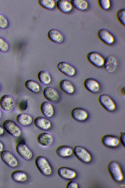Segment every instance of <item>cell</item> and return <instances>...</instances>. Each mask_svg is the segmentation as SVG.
Instances as JSON below:
<instances>
[{
    "label": "cell",
    "mask_w": 125,
    "mask_h": 188,
    "mask_svg": "<svg viewBox=\"0 0 125 188\" xmlns=\"http://www.w3.org/2000/svg\"><path fill=\"white\" fill-rule=\"evenodd\" d=\"M117 65V60L115 57L113 55H109L105 58L103 67L106 72L111 73L115 71Z\"/></svg>",
    "instance_id": "14"
},
{
    "label": "cell",
    "mask_w": 125,
    "mask_h": 188,
    "mask_svg": "<svg viewBox=\"0 0 125 188\" xmlns=\"http://www.w3.org/2000/svg\"><path fill=\"white\" fill-rule=\"evenodd\" d=\"M56 152L59 156L65 157L71 156L73 153V150L69 146L62 145L56 148Z\"/></svg>",
    "instance_id": "24"
},
{
    "label": "cell",
    "mask_w": 125,
    "mask_h": 188,
    "mask_svg": "<svg viewBox=\"0 0 125 188\" xmlns=\"http://www.w3.org/2000/svg\"><path fill=\"white\" fill-rule=\"evenodd\" d=\"M43 94L45 98L51 103L57 102L59 98V95L58 92L50 87H47L44 88L43 91Z\"/></svg>",
    "instance_id": "15"
},
{
    "label": "cell",
    "mask_w": 125,
    "mask_h": 188,
    "mask_svg": "<svg viewBox=\"0 0 125 188\" xmlns=\"http://www.w3.org/2000/svg\"><path fill=\"white\" fill-rule=\"evenodd\" d=\"M97 35L99 40L106 45H111L115 42L114 36L106 29H102L99 30L97 31Z\"/></svg>",
    "instance_id": "6"
},
{
    "label": "cell",
    "mask_w": 125,
    "mask_h": 188,
    "mask_svg": "<svg viewBox=\"0 0 125 188\" xmlns=\"http://www.w3.org/2000/svg\"><path fill=\"white\" fill-rule=\"evenodd\" d=\"M3 126L6 131L13 137H18L21 134V131L19 127L10 120L5 121L3 123Z\"/></svg>",
    "instance_id": "7"
},
{
    "label": "cell",
    "mask_w": 125,
    "mask_h": 188,
    "mask_svg": "<svg viewBox=\"0 0 125 188\" xmlns=\"http://www.w3.org/2000/svg\"><path fill=\"white\" fill-rule=\"evenodd\" d=\"M71 115L74 120L80 122L86 121L89 117V113L85 109L81 107H76L72 110Z\"/></svg>",
    "instance_id": "10"
},
{
    "label": "cell",
    "mask_w": 125,
    "mask_h": 188,
    "mask_svg": "<svg viewBox=\"0 0 125 188\" xmlns=\"http://www.w3.org/2000/svg\"><path fill=\"white\" fill-rule=\"evenodd\" d=\"M11 178L14 181L18 182H22L27 178L26 174L21 170H15L13 171L11 174Z\"/></svg>",
    "instance_id": "27"
},
{
    "label": "cell",
    "mask_w": 125,
    "mask_h": 188,
    "mask_svg": "<svg viewBox=\"0 0 125 188\" xmlns=\"http://www.w3.org/2000/svg\"><path fill=\"white\" fill-rule=\"evenodd\" d=\"M57 173L60 177L67 180L73 179L76 177L77 175L76 173L74 170L65 166L58 168Z\"/></svg>",
    "instance_id": "17"
},
{
    "label": "cell",
    "mask_w": 125,
    "mask_h": 188,
    "mask_svg": "<svg viewBox=\"0 0 125 188\" xmlns=\"http://www.w3.org/2000/svg\"><path fill=\"white\" fill-rule=\"evenodd\" d=\"M88 62L94 67L98 68L103 67L105 58L99 53L95 51L90 52L86 55Z\"/></svg>",
    "instance_id": "4"
},
{
    "label": "cell",
    "mask_w": 125,
    "mask_h": 188,
    "mask_svg": "<svg viewBox=\"0 0 125 188\" xmlns=\"http://www.w3.org/2000/svg\"><path fill=\"white\" fill-rule=\"evenodd\" d=\"M73 153L77 159L83 163H88L92 160V156L90 153L81 146H75L73 150Z\"/></svg>",
    "instance_id": "5"
},
{
    "label": "cell",
    "mask_w": 125,
    "mask_h": 188,
    "mask_svg": "<svg viewBox=\"0 0 125 188\" xmlns=\"http://www.w3.org/2000/svg\"><path fill=\"white\" fill-rule=\"evenodd\" d=\"M16 149L19 155L24 159L29 160L32 157V151L26 145L23 143H19L16 147Z\"/></svg>",
    "instance_id": "13"
},
{
    "label": "cell",
    "mask_w": 125,
    "mask_h": 188,
    "mask_svg": "<svg viewBox=\"0 0 125 188\" xmlns=\"http://www.w3.org/2000/svg\"><path fill=\"white\" fill-rule=\"evenodd\" d=\"M2 115V113L1 111L0 110V119L1 118Z\"/></svg>",
    "instance_id": "39"
},
{
    "label": "cell",
    "mask_w": 125,
    "mask_h": 188,
    "mask_svg": "<svg viewBox=\"0 0 125 188\" xmlns=\"http://www.w3.org/2000/svg\"><path fill=\"white\" fill-rule=\"evenodd\" d=\"M107 169L113 179L117 182L122 181L124 179V175L121 168L116 162L112 160L107 164Z\"/></svg>",
    "instance_id": "1"
},
{
    "label": "cell",
    "mask_w": 125,
    "mask_h": 188,
    "mask_svg": "<svg viewBox=\"0 0 125 188\" xmlns=\"http://www.w3.org/2000/svg\"><path fill=\"white\" fill-rule=\"evenodd\" d=\"M101 141L104 145L110 148L116 147L119 145L120 143L119 138L117 137L109 134L103 136Z\"/></svg>",
    "instance_id": "12"
},
{
    "label": "cell",
    "mask_w": 125,
    "mask_h": 188,
    "mask_svg": "<svg viewBox=\"0 0 125 188\" xmlns=\"http://www.w3.org/2000/svg\"><path fill=\"white\" fill-rule=\"evenodd\" d=\"M56 5L60 12L65 13L70 12L73 8L71 1L67 0H58L56 2Z\"/></svg>",
    "instance_id": "21"
},
{
    "label": "cell",
    "mask_w": 125,
    "mask_h": 188,
    "mask_svg": "<svg viewBox=\"0 0 125 188\" xmlns=\"http://www.w3.org/2000/svg\"><path fill=\"white\" fill-rule=\"evenodd\" d=\"M8 43L3 38L0 36V52H5L9 48Z\"/></svg>",
    "instance_id": "34"
},
{
    "label": "cell",
    "mask_w": 125,
    "mask_h": 188,
    "mask_svg": "<svg viewBox=\"0 0 125 188\" xmlns=\"http://www.w3.org/2000/svg\"><path fill=\"white\" fill-rule=\"evenodd\" d=\"M0 104L2 109L6 112H10L14 109L15 103L13 98L8 95L3 96L1 98Z\"/></svg>",
    "instance_id": "16"
},
{
    "label": "cell",
    "mask_w": 125,
    "mask_h": 188,
    "mask_svg": "<svg viewBox=\"0 0 125 188\" xmlns=\"http://www.w3.org/2000/svg\"><path fill=\"white\" fill-rule=\"evenodd\" d=\"M97 2L100 8L104 11L108 10L111 6V2L110 0H98Z\"/></svg>",
    "instance_id": "32"
},
{
    "label": "cell",
    "mask_w": 125,
    "mask_h": 188,
    "mask_svg": "<svg viewBox=\"0 0 125 188\" xmlns=\"http://www.w3.org/2000/svg\"><path fill=\"white\" fill-rule=\"evenodd\" d=\"M38 143L42 146L47 147L50 146L53 140V137L50 133L44 132L41 133L37 138Z\"/></svg>",
    "instance_id": "18"
},
{
    "label": "cell",
    "mask_w": 125,
    "mask_h": 188,
    "mask_svg": "<svg viewBox=\"0 0 125 188\" xmlns=\"http://www.w3.org/2000/svg\"><path fill=\"white\" fill-rule=\"evenodd\" d=\"M3 145L2 142L0 141V153L2 152L3 148Z\"/></svg>",
    "instance_id": "38"
},
{
    "label": "cell",
    "mask_w": 125,
    "mask_h": 188,
    "mask_svg": "<svg viewBox=\"0 0 125 188\" xmlns=\"http://www.w3.org/2000/svg\"><path fill=\"white\" fill-rule=\"evenodd\" d=\"M40 109L42 114L47 118L51 117L54 113V109L52 105L48 102H44L42 103Z\"/></svg>",
    "instance_id": "23"
},
{
    "label": "cell",
    "mask_w": 125,
    "mask_h": 188,
    "mask_svg": "<svg viewBox=\"0 0 125 188\" xmlns=\"http://www.w3.org/2000/svg\"><path fill=\"white\" fill-rule=\"evenodd\" d=\"M98 100L100 104L105 110L110 112L114 111L116 106L113 99L109 95L103 94L99 95Z\"/></svg>",
    "instance_id": "3"
},
{
    "label": "cell",
    "mask_w": 125,
    "mask_h": 188,
    "mask_svg": "<svg viewBox=\"0 0 125 188\" xmlns=\"http://www.w3.org/2000/svg\"><path fill=\"white\" fill-rule=\"evenodd\" d=\"M16 120L20 125L23 126L30 125L32 121V117L29 114L24 113L19 114L16 118Z\"/></svg>",
    "instance_id": "25"
},
{
    "label": "cell",
    "mask_w": 125,
    "mask_h": 188,
    "mask_svg": "<svg viewBox=\"0 0 125 188\" xmlns=\"http://www.w3.org/2000/svg\"><path fill=\"white\" fill-rule=\"evenodd\" d=\"M0 157L2 161L7 165L12 167H16L18 164L17 159L10 152L4 150L0 154Z\"/></svg>",
    "instance_id": "11"
},
{
    "label": "cell",
    "mask_w": 125,
    "mask_h": 188,
    "mask_svg": "<svg viewBox=\"0 0 125 188\" xmlns=\"http://www.w3.org/2000/svg\"><path fill=\"white\" fill-rule=\"evenodd\" d=\"M47 36L50 40L57 44L61 43L64 39L62 34L58 30L55 29L50 30L48 32Z\"/></svg>",
    "instance_id": "19"
},
{
    "label": "cell",
    "mask_w": 125,
    "mask_h": 188,
    "mask_svg": "<svg viewBox=\"0 0 125 188\" xmlns=\"http://www.w3.org/2000/svg\"><path fill=\"white\" fill-rule=\"evenodd\" d=\"M116 17L119 22L122 25H125V9H120L116 13Z\"/></svg>",
    "instance_id": "31"
},
{
    "label": "cell",
    "mask_w": 125,
    "mask_h": 188,
    "mask_svg": "<svg viewBox=\"0 0 125 188\" xmlns=\"http://www.w3.org/2000/svg\"><path fill=\"white\" fill-rule=\"evenodd\" d=\"M36 165L39 171L45 176H49L52 173V168L47 159L42 156H37L35 160Z\"/></svg>",
    "instance_id": "2"
},
{
    "label": "cell",
    "mask_w": 125,
    "mask_h": 188,
    "mask_svg": "<svg viewBox=\"0 0 125 188\" xmlns=\"http://www.w3.org/2000/svg\"><path fill=\"white\" fill-rule=\"evenodd\" d=\"M0 88H1V86H0Z\"/></svg>",
    "instance_id": "40"
},
{
    "label": "cell",
    "mask_w": 125,
    "mask_h": 188,
    "mask_svg": "<svg viewBox=\"0 0 125 188\" xmlns=\"http://www.w3.org/2000/svg\"><path fill=\"white\" fill-rule=\"evenodd\" d=\"M83 85L87 90L93 93H97L100 88V85L99 82L91 78H87L85 79L83 82Z\"/></svg>",
    "instance_id": "9"
},
{
    "label": "cell",
    "mask_w": 125,
    "mask_h": 188,
    "mask_svg": "<svg viewBox=\"0 0 125 188\" xmlns=\"http://www.w3.org/2000/svg\"><path fill=\"white\" fill-rule=\"evenodd\" d=\"M71 2L73 6L76 10L81 11L86 10L88 8L89 4L85 0H72Z\"/></svg>",
    "instance_id": "26"
},
{
    "label": "cell",
    "mask_w": 125,
    "mask_h": 188,
    "mask_svg": "<svg viewBox=\"0 0 125 188\" xmlns=\"http://www.w3.org/2000/svg\"><path fill=\"white\" fill-rule=\"evenodd\" d=\"M25 85L27 89L34 93H37L40 90V86L39 83L33 80H27L25 82Z\"/></svg>",
    "instance_id": "29"
},
{
    "label": "cell",
    "mask_w": 125,
    "mask_h": 188,
    "mask_svg": "<svg viewBox=\"0 0 125 188\" xmlns=\"http://www.w3.org/2000/svg\"><path fill=\"white\" fill-rule=\"evenodd\" d=\"M38 3L43 8L49 10H51L55 8V2L53 0H39Z\"/></svg>",
    "instance_id": "30"
},
{
    "label": "cell",
    "mask_w": 125,
    "mask_h": 188,
    "mask_svg": "<svg viewBox=\"0 0 125 188\" xmlns=\"http://www.w3.org/2000/svg\"><path fill=\"white\" fill-rule=\"evenodd\" d=\"M66 188H79V185L75 181L71 180L67 183Z\"/></svg>",
    "instance_id": "35"
},
{
    "label": "cell",
    "mask_w": 125,
    "mask_h": 188,
    "mask_svg": "<svg viewBox=\"0 0 125 188\" xmlns=\"http://www.w3.org/2000/svg\"><path fill=\"white\" fill-rule=\"evenodd\" d=\"M4 130L3 128L0 126V136H2L4 134Z\"/></svg>",
    "instance_id": "37"
},
{
    "label": "cell",
    "mask_w": 125,
    "mask_h": 188,
    "mask_svg": "<svg viewBox=\"0 0 125 188\" xmlns=\"http://www.w3.org/2000/svg\"><path fill=\"white\" fill-rule=\"evenodd\" d=\"M58 70L63 74L69 77H72L76 74V70L73 65L65 61H62L57 66Z\"/></svg>",
    "instance_id": "8"
},
{
    "label": "cell",
    "mask_w": 125,
    "mask_h": 188,
    "mask_svg": "<svg viewBox=\"0 0 125 188\" xmlns=\"http://www.w3.org/2000/svg\"><path fill=\"white\" fill-rule=\"evenodd\" d=\"M8 25L7 19L4 15L0 13V29H6L8 27Z\"/></svg>",
    "instance_id": "33"
},
{
    "label": "cell",
    "mask_w": 125,
    "mask_h": 188,
    "mask_svg": "<svg viewBox=\"0 0 125 188\" xmlns=\"http://www.w3.org/2000/svg\"><path fill=\"white\" fill-rule=\"evenodd\" d=\"M125 132H121L120 133L119 137L120 142H121L123 146L125 148Z\"/></svg>",
    "instance_id": "36"
},
{
    "label": "cell",
    "mask_w": 125,
    "mask_h": 188,
    "mask_svg": "<svg viewBox=\"0 0 125 188\" xmlns=\"http://www.w3.org/2000/svg\"><path fill=\"white\" fill-rule=\"evenodd\" d=\"M59 86L62 91L68 94H72L75 91L74 85L70 81L67 79L61 80L59 83Z\"/></svg>",
    "instance_id": "22"
},
{
    "label": "cell",
    "mask_w": 125,
    "mask_h": 188,
    "mask_svg": "<svg viewBox=\"0 0 125 188\" xmlns=\"http://www.w3.org/2000/svg\"><path fill=\"white\" fill-rule=\"evenodd\" d=\"M34 123L37 128L43 130H47L51 127L50 121L42 117H38L36 118L34 121Z\"/></svg>",
    "instance_id": "20"
},
{
    "label": "cell",
    "mask_w": 125,
    "mask_h": 188,
    "mask_svg": "<svg viewBox=\"0 0 125 188\" xmlns=\"http://www.w3.org/2000/svg\"><path fill=\"white\" fill-rule=\"evenodd\" d=\"M38 77L40 82L44 85L49 84L51 80L50 74L45 70H42L40 71L38 74Z\"/></svg>",
    "instance_id": "28"
}]
</instances>
